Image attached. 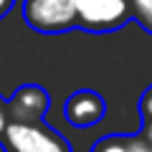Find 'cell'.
<instances>
[{
    "label": "cell",
    "instance_id": "7a4b0ae2",
    "mask_svg": "<svg viewBox=\"0 0 152 152\" xmlns=\"http://www.w3.org/2000/svg\"><path fill=\"white\" fill-rule=\"evenodd\" d=\"M74 10L76 26L91 33L117 31L132 20L127 0H74Z\"/></svg>",
    "mask_w": 152,
    "mask_h": 152
},
{
    "label": "cell",
    "instance_id": "8fae6325",
    "mask_svg": "<svg viewBox=\"0 0 152 152\" xmlns=\"http://www.w3.org/2000/svg\"><path fill=\"white\" fill-rule=\"evenodd\" d=\"M13 3H15V0H0V18H3V15L13 8Z\"/></svg>",
    "mask_w": 152,
    "mask_h": 152
},
{
    "label": "cell",
    "instance_id": "3957f363",
    "mask_svg": "<svg viewBox=\"0 0 152 152\" xmlns=\"http://www.w3.org/2000/svg\"><path fill=\"white\" fill-rule=\"evenodd\" d=\"M23 18L38 33H64L76 26L74 0H26Z\"/></svg>",
    "mask_w": 152,
    "mask_h": 152
},
{
    "label": "cell",
    "instance_id": "5b68a950",
    "mask_svg": "<svg viewBox=\"0 0 152 152\" xmlns=\"http://www.w3.org/2000/svg\"><path fill=\"white\" fill-rule=\"evenodd\" d=\"M8 107H10L13 122H41L46 107H48V96H46V91L41 86L26 84L13 94Z\"/></svg>",
    "mask_w": 152,
    "mask_h": 152
},
{
    "label": "cell",
    "instance_id": "52a82bcc",
    "mask_svg": "<svg viewBox=\"0 0 152 152\" xmlns=\"http://www.w3.org/2000/svg\"><path fill=\"white\" fill-rule=\"evenodd\" d=\"M89 152H129L127 147V134H107L94 142Z\"/></svg>",
    "mask_w": 152,
    "mask_h": 152
},
{
    "label": "cell",
    "instance_id": "9c48e42d",
    "mask_svg": "<svg viewBox=\"0 0 152 152\" xmlns=\"http://www.w3.org/2000/svg\"><path fill=\"white\" fill-rule=\"evenodd\" d=\"M140 114H142V122L152 119V84L145 89V94H142V99H140Z\"/></svg>",
    "mask_w": 152,
    "mask_h": 152
},
{
    "label": "cell",
    "instance_id": "30bf717a",
    "mask_svg": "<svg viewBox=\"0 0 152 152\" xmlns=\"http://www.w3.org/2000/svg\"><path fill=\"white\" fill-rule=\"evenodd\" d=\"M142 137L152 145V119H145V122H142Z\"/></svg>",
    "mask_w": 152,
    "mask_h": 152
},
{
    "label": "cell",
    "instance_id": "6da1fadb",
    "mask_svg": "<svg viewBox=\"0 0 152 152\" xmlns=\"http://www.w3.org/2000/svg\"><path fill=\"white\" fill-rule=\"evenodd\" d=\"M0 142L5 152H74L61 132L41 122H8Z\"/></svg>",
    "mask_w": 152,
    "mask_h": 152
},
{
    "label": "cell",
    "instance_id": "277c9868",
    "mask_svg": "<svg viewBox=\"0 0 152 152\" xmlns=\"http://www.w3.org/2000/svg\"><path fill=\"white\" fill-rule=\"evenodd\" d=\"M104 112H107V104H104L102 94L91 91V89H81V91H74L66 99V122L74 127H94L102 122Z\"/></svg>",
    "mask_w": 152,
    "mask_h": 152
},
{
    "label": "cell",
    "instance_id": "7c38bea8",
    "mask_svg": "<svg viewBox=\"0 0 152 152\" xmlns=\"http://www.w3.org/2000/svg\"><path fill=\"white\" fill-rule=\"evenodd\" d=\"M5 124H8V117H5V112H3V107H0V134L5 129Z\"/></svg>",
    "mask_w": 152,
    "mask_h": 152
},
{
    "label": "cell",
    "instance_id": "8992f818",
    "mask_svg": "<svg viewBox=\"0 0 152 152\" xmlns=\"http://www.w3.org/2000/svg\"><path fill=\"white\" fill-rule=\"evenodd\" d=\"M129 3V15L152 36V0H127Z\"/></svg>",
    "mask_w": 152,
    "mask_h": 152
},
{
    "label": "cell",
    "instance_id": "ba28073f",
    "mask_svg": "<svg viewBox=\"0 0 152 152\" xmlns=\"http://www.w3.org/2000/svg\"><path fill=\"white\" fill-rule=\"evenodd\" d=\"M127 147L129 152H152V145L142 134H127Z\"/></svg>",
    "mask_w": 152,
    "mask_h": 152
}]
</instances>
